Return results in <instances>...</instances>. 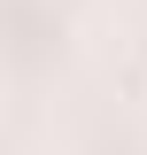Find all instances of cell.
<instances>
[]
</instances>
